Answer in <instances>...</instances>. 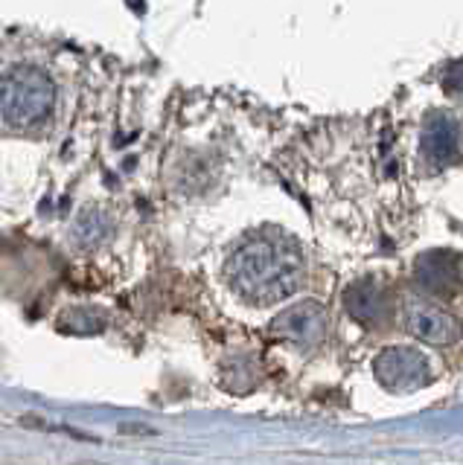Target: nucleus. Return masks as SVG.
I'll return each instance as SVG.
<instances>
[{
	"instance_id": "obj_8",
	"label": "nucleus",
	"mask_w": 463,
	"mask_h": 465,
	"mask_svg": "<svg viewBox=\"0 0 463 465\" xmlns=\"http://www.w3.org/2000/svg\"><path fill=\"white\" fill-rule=\"evenodd\" d=\"M417 282L423 285L428 294H452L460 285V259L455 253H426L423 259H417L414 265Z\"/></svg>"
},
{
	"instance_id": "obj_9",
	"label": "nucleus",
	"mask_w": 463,
	"mask_h": 465,
	"mask_svg": "<svg viewBox=\"0 0 463 465\" xmlns=\"http://www.w3.org/2000/svg\"><path fill=\"white\" fill-rule=\"evenodd\" d=\"M74 236L79 244L85 247H94V244H103L108 236H111V222L106 213L99 210H91V213H82L79 222L74 227Z\"/></svg>"
},
{
	"instance_id": "obj_5",
	"label": "nucleus",
	"mask_w": 463,
	"mask_h": 465,
	"mask_svg": "<svg viewBox=\"0 0 463 465\" xmlns=\"http://www.w3.org/2000/svg\"><path fill=\"white\" fill-rule=\"evenodd\" d=\"M329 317L317 302H300L274 320V331L297 346H317L327 338Z\"/></svg>"
},
{
	"instance_id": "obj_7",
	"label": "nucleus",
	"mask_w": 463,
	"mask_h": 465,
	"mask_svg": "<svg viewBox=\"0 0 463 465\" xmlns=\"http://www.w3.org/2000/svg\"><path fill=\"white\" fill-rule=\"evenodd\" d=\"M419 149L431 163H452L460 152V131L458 123L448 114H431L423 125V137H419Z\"/></svg>"
},
{
	"instance_id": "obj_1",
	"label": "nucleus",
	"mask_w": 463,
	"mask_h": 465,
	"mask_svg": "<svg viewBox=\"0 0 463 465\" xmlns=\"http://www.w3.org/2000/svg\"><path fill=\"white\" fill-rule=\"evenodd\" d=\"M225 271L239 297L254 305H268L295 294L307 262L300 244L283 230H259L230 251Z\"/></svg>"
},
{
	"instance_id": "obj_4",
	"label": "nucleus",
	"mask_w": 463,
	"mask_h": 465,
	"mask_svg": "<svg viewBox=\"0 0 463 465\" xmlns=\"http://www.w3.org/2000/svg\"><path fill=\"white\" fill-rule=\"evenodd\" d=\"M405 323H408V331L414 338H419L423 343H434V346L455 343L463 331L452 314L423 300H411L405 305Z\"/></svg>"
},
{
	"instance_id": "obj_6",
	"label": "nucleus",
	"mask_w": 463,
	"mask_h": 465,
	"mask_svg": "<svg viewBox=\"0 0 463 465\" xmlns=\"http://www.w3.org/2000/svg\"><path fill=\"white\" fill-rule=\"evenodd\" d=\"M344 302H347V312L365 326H379L390 317V312H394V297H390L388 285L373 280V276L358 280L347 288Z\"/></svg>"
},
{
	"instance_id": "obj_2",
	"label": "nucleus",
	"mask_w": 463,
	"mask_h": 465,
	"mask_svg": "<svg viewBox=\"0 0 463 465\" xmlns=\"http://www.w3.org/2000/svg\"><path fill=\"white\" fill-rule=\"evenodd\" d=\"M55 105V84L45 70L15 67L0 76V123L30 131L50 116Z\"/></svg>"
},
{
	"instance_id": "obj_3",
	"label": "nucleus",
	"mask_w": 463,
	"mask_h": 465,
	"mask_svg": "<svg viewBox=\"0 0 463 465\" xmlns=\"http://www.w3.org/2000/svg\"><path fill=\"white\" fill-rule=\"evenodd\" d=\"M376 378L394 392H408L428 381V361L411 346H388L373 361Z\"/></svg>"
}]
</instances>
